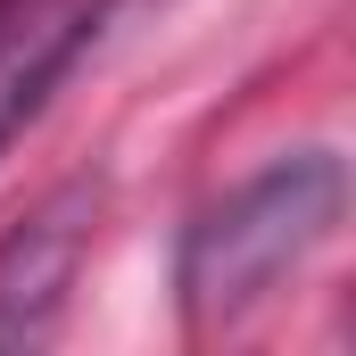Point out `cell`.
<instances>
[{
  "instance_id": "cell-4",
  "label": "cell",
  "mask_w": 356,
  "mask_h": 356,
  "mask_svg": "<svg viewBox=\"0 0 356 356\" xmlns=\"http://www.w3.org/2000/svg\"><path fill=\"white\" fill-rule=\"evenodd\" d=\"M17 8H25V0H0V33H8V17H17Z\"/></svg>"
},
{
  "instance_id": "cell-1",
  "label": "cell",
  "mask_w": 356,
  "mask_h": 356,
  "mask_svg": "<svg viewBox=\"0 0 356 356\" xmlns=\"http://www.w3.org/2000/svg\"><path fill=\"white\" fill-rule=\"evenodd\" d=\"M348 216V158L340 149H282L224 199H207L182 224L175 298L191 332H224L257 315L290 273L307 266Z\"/></svg>"
},
{
  "instance_id": "cell-2",
  "label": "cell",
  "mask_w": 356,
  "mask_h": 356,
  "mask_svg": "<svg viewBox=\"0 0 356 356\" xmlns=\"http://www.w3.org/2000/svg\"><path fill=\"white\" fill-rule=\"evenodd\" d=\"M91 182H67L58 199H42L8 241H0V348H42L67 315V290L83 273L91 249Z\"/></svg>"
},
{
  "instance_id": "cell-3",
  "label": "cell",
  "mask_w": 356,
  "mask_h": 356,
  "mask_svg": "<svg viewBox=\"0 0 356 356\" xmlns=\"http://www.w3.org/2000/svg\"><path fill=\"white\" fill-rule=\"evenodd\" d=\"M133 0H25L0 33V149L50 108V91L83 67V50L124 17Z\"/></svg>"
}]
</instances>
